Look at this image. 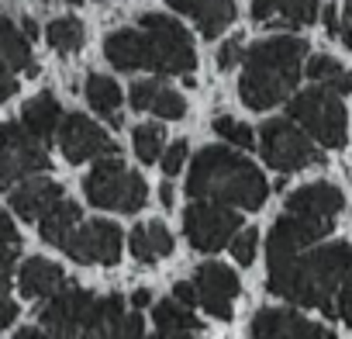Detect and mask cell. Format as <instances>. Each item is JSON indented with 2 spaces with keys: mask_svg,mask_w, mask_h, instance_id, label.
I'll list each match as a JSON object with an SVG mask.
<instances>
[{
  "mask_svg": "<svg viewBox=\"0 0 352 339\" xmlns=\"http://www.w3.org/2000/svg\"><path fill=\"white\" fill-rule=\"evenodd\" d=\"M104 56L121 73L152 70L162 76H190L197 66L190 32L166 14H145L138 28H118L114 35H107Z\"/></svg>",
  "mask_w": 352,
  "mask_h": 339,
  "instance_id": "cell-1",
  "label": "cell"
},
{
  "mask_svg": "<svg viewBox=\"0 0 352 339\" xmlns=\"http://www.w3.org/2000/svg\"><path fill=\"white\" fill-rule=\"evenodd\" d=\"M349 270H352V246L331 243L311 253H297L283 263H273L266 287L290 305H307V308H321L324 315H335L331 294L338 291Z\"/></svg>",
  "mask_w": 352,
  "mask_h": 339,
  "instance_id": "cell-2",
  "label": "cell"
},
{
  "mask_svg": "<svg viewBox=\"0 0 352 339\" xmlns=\"http://www.w3.org/2000/svg\"><path fill=\"white\" fill-rule=\"evenodd\" d=\"M187 194L208 198L218 205H235L245 212H256L266 205L270 184L245 156L225 145H208L194 156L190 174H187Z\"/></svg>",
  "mask_w": 352,
  "mask_h": 339,
  "instance_id": "cell-3",
  "label": "cell"
},
{
  "mask_svg": "<svg viewBox=\"0 0 352 339\" xmlns=\"http://www.w3.org/2000/svg\"><path fill=\"white\" fill-rule=\"evenodd\" d=\"M307 56V42L294 35H273L256 42L242 56V80H239V97L252 111L276 107L287 101L300 80V63Z\"/></svg>",
  "mask_w": 352,
  "mask_h": 339,
  "instance_id": "cell-4",
  "label": "cell"
},
{
  "mask_svg": "<svg viewBox=\"0 0 352 339\" xmlns=\"http://www.w3.org/2000/svg\"><path fill=\"white\" fill-rule=\"evenodd\" d=\"M83 194L94 208H107V212H121V215H135L145 208L148 187L145 181L128 170L121 159H107L100 156V163L87 174L83 181Z\"/></svg>",
  "mask_w": 352,
  "mask_h": 339,
  "instance_id": "cell-5",
  "label": "cell"
},
{
  "mask_svg": "<svg viewBox=\"0 0 352 339\" xmlns=\"http://www.w3.org/2000/svg\"><path fill=\"white\" fill-rule=\"evenodd\" d=\"M287 114L314 138L321 142L324 149H342L345 145V132H349V118H345V107L338 101V94L324 90V87H311V90H300Z\"/></svg>",
  "mask_w": 352,
  "mask_h": 339,
  "instance_id": "cell-6",
  "label": "cell"
},
{
  "mask_svg": "<svg viewBox=\"0 0 352 339\" xmlns=\"http://www.w3.org/2000/svg\"><path fill=\"white\" fill-rule=\"evenodd\" d=\"M259 149H263V159L280 170V174H294V170H304V166H314L321 163V149L311 142V135L304 128H297L294 118H273L259 128Z\"/></svg>",
  "mask_w": 352,
  "mask_h": 339,
  "instance_id": "cell-7",
  "label": "cell"
},
{
  "mask_svg": "<svg viewBox=\"0 0 352 339\" xmlns=\"http://www.w3.org/2000/svg\"><path fill=\"white\" fill-rule=\"evenodd\" d=\"M49 170V152L42 138H35L25 125L4 121L0 125V191L14 187L25 177Z\"/></svg>",
  "mask_w": 352,
  "mask_h": 339,
  "instance_id": "cell-8",
  "label": "cell"
},
{
  "mask_svg": "<svg viewBox=\"0 0 352 339\" xmlns=\"http://www.w3.org/2000/svg\"><path fill=\"white\" fill-rule=\"evenodd\" d=\"M239 229H242V218L228 205H218L208 198H194V205H187L184 212V236L190 239L197 253L225 249Z\"/></svg>",
  "mask_w": 352,
  "mask_h": 339,
  "instance_id": "cell-9",
  "label": "cell"
},
{
  "mask_svg": "<svg viewBox=\"0 0 352 339\" xmlns=\"http://www.w3.org/2000/svg\"><path fill=\"white\" fill-rule=\"evenodd\" d=\"M331 218H321V215H304V212H283L276 218V225L270 229V243H266V256H270V267L273 263H283L290 256H297L300 249L321 243L328 232H331Z\"/></svg>",
  "mask_w": 352,
  "mask_h": 339,
  "instance_id": "cell-10",
  "label": "cell"
},
{
  "mask_svg": "<svg viewBox=\"0 0 352 339\" xmlns=\"http://www.w3.org/2000/svg\"><path fill=\"white\" fill-rule=\"evenodd\" d=\"M66 256L73 263H104L114 267L121 260V229L114 222H83L63 239Z\"/></svg>",
  "mask_w": 352,
  "mask_h": 339,
  "instance_id": "cell-11",
  "label": "cell"
},
{
  "mask_svg": "<svg viewBox=\"0 0 352 339\" xmlns=\"http://www.w3.org/2000/svg\"><path fill=\"white\" fill-rule=\"evenodd\" d=\"M59 149L69 163H90V159H100V156H114L118 145L107 138V132L100 125H94L90 118L83 114H69L59 121Z\"/></svg>",
  "mask_w": 352,
  "mask_h": 339,
  "instance_id": "cell-12",
  "label": "cell"
},
{
  "mask_svg": "<svg viewBox=\"0 0 352 339\" xmlns=\"http://www.w3.org/2000/svg\"><path fill=\"white\" fill-rule=\"evenodd\" d=\"M32 39L21 32V25L0 18V104L14 97L18 90V73L35 76L38 66L32 63Z\"/></svg>",
  "mask_w": 352,
  "mask_h": 339,
  "instance_id": "cell-13",
  "label": "cell"
},
{
  "mask_svg": "<svg viewBox=\"0 0 352 339\" xmlns=\"http://www.w3.org/2000/svg\"><path fill=\"white\" fill-rule=\"evenodd\" d=\"M90 301H94L90 291L63 284L56 294H49V305L38 311V322H42V329H49V336H80Z\"/></svg>",
  "mask_w": 352,
  "mask_h": 339,
  "instance_id": "cell-14",
  "label": "cell"
},
{
  "mask_svg": "<svg viewBox=\"0 0 352 339\" xmlns=\"http://www.w3.org/2000/svg\"><path fill=\"white\" fill-rule=\"evenodd\" d=\"M194 287H197V305H204L208 315H214L221 322L232 318V301L242 291V284H239L232 267H225V263H201L197 274H194Z\"/></svg>",
  "mask_w": 352,
  "mask_h": 339,
  "instance_id": "cell-15",
  "label": "cell"
},
{
  "mask_svg": "<svg viewBox=\"0 0 352 339\" xmlns=\"http://www.w3.org/2000/svg\"><path fill=\"white\" fill-rule=\"evenodd\" d=\"M252 336L256 339H321L328 336V329L290 308H266L252 318Z\"/></svg>",
  "mask_w": 352,
  "mask_h": 339,
  "instance_id": "cell-16",
  "label": "cell"
},
{
  "mask_svg": "<svg viewBox=\"0 0 352 339\" xmlns=\"http://www.w3.org/2000/svg\"><path fill=\"white\" fill-rule=\"evenodd\" d=\"M173 11L190 14L204 39H218L235 21V0H169Z\"/></svg>",
  "mask_w": 352,
  "mask_h": 339,
  "instance_id": "cell-17",
  "label": "cell"
},
{
  "mask_svg": "<svg viewBox=\"0 0 352 339\" xmlns=\"http://www.w3.org/2000/svg\"><path fill=\"white\" fill-rule=\"evenodd\" d=\"M128 101H131L135 111H152V114H159V118H166V121H176V118L187 114L184 94L162 87L159 80H142V83H135L131 94H128Z\"/></svg>",
  "mask_w": 352,
  "mask_h": 339,
  "instance_id": "cell-18",
  "label": "cell"
},
{
  "mask_svg": "<svg viewBox=\"0 0 352 339\" xmlns=\"http://www.w3.org/2000/svg\"><path fill=\"white\" fill-rule=\"evenodd\" d=\"M321 11V0H252V18L256 21H276L287 28L311 25Z\"/></svg>",
  "mask_w": 352,
  "mask_h": 339,
  "instance_id": "cell-19",
  "label": "cell"
},
{
  "mask_svg": "<svg viewBox=\"0 0 352 339\" xmlns=\"http://www.w3.org/2000/svg\"><path fill=\"white\" fill-rule=\"evenodd\" d=\"M63 198V187L56 184V181H45V177H25V184L21 187H14V194H11V208L25 218V222H32V218H38L45 208H52L56 201Z\"/></svg>",
  "mask_w": 352,
  "mask_h": 339,
  "instance_id": "cell-20",
  "label": "cell"
},
{
  "mask_svg": "<svg viewBox=\"0 0 352 339\" xmlns=\"http://www.w3.org/2000/svg\"><path fill=\"white\" fill-rule=\"evenodd\" d=\"M342 191L335 184H307V187H297L290 198H287V208L290 212H304V215H321V218H335L342 212Z\"/></svg>",
  "mask_w": 352,
  "mask_h": 339,
  "instance_id": "cell-21",
  "label": "cell"
},
{
  "mask_svg": "<svg viewBox=\"0 0 352 339\" xmlns=\"http://www.w3.org/2000/svg\"><path fill=\"white\" fill-rule=\"evenodd\" d=\"M63 284H66L63 267H56V263L45 260V256L25 260V267H21V274H18V287H21L25 298H49V294H56Z\"/></svg>",
  "mask_w": 352,
  "mask_h": 339,
  "instance_id": "cell-22",
  "label": "cell"
},
{
  "mask_svg": "<svg viewBox=\"0 0 352 339\" xmlns=\"http://www.w3.org/2000/svg\"><path fill=\"white\" fill-rule=\"evenodd\" d=\"M128 246H131V256H135L138 263L152 267L155 260H162V256L173 253V236H169V229H166L162 222H145V225L131 229Z\"/></svg>",
  "mask_w": 352,
  "mask_h": 339,
  "instance_id": "cell-23",
  "label": "cell"
},
{
  "mask_svg": "<svg viewBox=\"0 0 352 339\" xmlns=\"http://www.w3.org/2000/svg\"><path fill=\"white\" fill-rule=\"evenodd\" d=\"M21 118H25V128L35 135V138H52L59 132V121H63V107L52 94H38L32 97L25 107H21Z\"/></svg>",
  "mask_w": 352,
  "mask_h": 339,
  "instance_id": "cell-24",
  "label": "cell"
},
{
  "mask_svg": "<svg viewBox=\"0 0 352 339\" xmlns=\"http://www.w3.org/2000/svg\"><path fill=\"white\" fill-rule=\"evenodd\" d=\"M83 218H80V205L76 201H66V198H59L52 208H45L42 215H38V232H42V239L49 243V246H63V239L73 232V225H80Z\"/></svg>",
  "mask_w": 352,
  "mask_h": 339,
  "instance_id": "cell-25",
  "label": "cell"
},
{
  "mask_svg": "<svg viewBox=\"0 0 352 339\" xmlns=\"http://www.w3.org/2000/svg\"><path fill=\"white\" fill-rule=\"evenodd\" d=\"M124 298L121 294H107V298H94L87 322H83V336H118L121 318H124Z\"/></svg>",
  "mask_w": 352,
  "mask_h": 339,
  "instance_id": "cell-26",
  "label": "cell"
},
{
  "mask_svg": "<svg viewBox=\"0 0 352 339\" xmlns=\"http://www.w3.org/2000/svg\"><path fill=\"white\" fill-rule=\"evenodd\" d=\"M152 322L159 329V336H184V332H204V322L194 315V308H187L184 301H159L152 311Z\"/></svg>",
  "mask_w": 352,
  "mask_h": 339,
  "instance_id": "cell-27",
  "label": "cell"
},
{
  "mask_svg": "<svg viewBox=\"0 0 352 339\" xmlns=\"http://www.w3.org/2000/svg\"><path fill=\"white\" fill-rule=\"evenodd\" d=\"M87 101H90V107H94L100 118H107L114 128L121 125V114H118V107H121V87H118L111 76L90 73V76H87Z\"/></svg>",
  "mask_w": 352,
  "mask_h": 339,
  "instance_id": "cell-28",
  "label": "cell"
},
{
  "mask_svg": "<svg viewBox=\"0 0 352 339\" xmlns=\"http://www.w3.org/2000/svg\"><path fill=\"white\" fill-rule=\"evenodd\" d=\"M307 76H311L318 87H324V90H331V94H338V97H345V94L352 90V73H349L338 59H331V56H311V59H307Z\"/></svg>",
  "mask_w": 352,
  "mask_h": 339,
  "instance_id": "cell-29",
  "label": "cell"
},
{
  "mask_svg": "<svg viewBox=\"0 0 352 339\" xmlns=\"http://www.w3.org/2000/svg\"><path fill=\"white\" fill-rule=\"evenodd\" d=\"M45 39H49V45H52L56 52H76V49H83L87 32H83V25H80L76 18H59V21L49 25Z\"/></svg>",
  "mask_w": 352,
  "mask_h": 339,
  "instance_id": "cell-30",
  "label": "cell"
},
{
  "mask_svg": "<svg viewBox=\"0 0 352 339\" xmlns=\"http://www.w3.org/2000/svg\"><path fill=\"white\" fill-rule=\"evenodd\" d=\"M211 128H214L218 138H225V142H232V145H239V149H252V145H256V132H252L245 121H235V118H228V114L214 118Z\"/></svg>",
  "mask_w": 352,
  "mask_h": 339,
  "instance_id": "cell-31",
  "label": "cell"
},
{
  "mask_svg": "<svg viewBox=\"0 0 352 339\" xmlns=\"http://www.w3.org/2000/svg\"><path fill=\"white\" fill-rule=\"evenodd\" d=\"M135 156L142 159V163H155L159 159V152H162V128L159 125H138L135 128Z\"/></svg>",
  "mask_w": 352,
  "mask_h": 339,
  "instance_id": "cell-32",
  "label": "cell"
},
{
  "mask_svg": "<svg viewBox=\"0 0 352 339\" xmlns=\"http://www.w3.org/2000/svg\"><path fill=\"white\" fill-rule=\"evenodd\" d=\"M256 246H259V232L256 229H239L232 236V256H235V263L249 267L256 260Z\"/></svg>",
  "mask_w": 352,
  "mask_h": 339,
  "instance_id": "cell-33",
  "label": "cell"
},
{
  "mask_svg": "<svg viewBox=\"0 0 352 339\" xmlns=\"http://www.w3.org/2000/svg\"><path fill=\"white\" fill-rule=\"evenodd\" d=\"M14 263H18V249H14V243H0V298H4L8 287H11Z\"/></svg>",
  "mask_w": 352,
  "mask_h": 339,
  "instance_id": "cell-34",
  "label": "cell"
},
{
  "mask_svg": "<svg viewBox=\"0 0 352 339\" xmlns=\"http://www.w3.org/2000/svg\"><path fill=\"white\" fill-rule=\"evenodd\" d=\"M162 156V170H166V177H173V174H180L184 170V163H187V142H173L166 152H159Z\"/></svg>",
  "mask_w": 352,
  "mask_h": 339,
  "instance_id": "cell-35",
  "label": "cell"
},
{
  "mask_svg": "<svg viewBox=\"0 0 352 339\" xmlns=\"http://www.w3.org/2000/svg\"><path fill=\"white\" fill-rule=\"evenodd\" d=\"M324 28H328V35H331V39H338L345 49H352V32H349V25H345V21H338V14H335V8H331V4L324 8Z\"/></svg>",
  "mask_w": 352,
  "mask_h": 339,
  "instance_id": "cell-36",
  "label": "cell"
},
{
  "mask_svg": "<svg viewBox=\"0 0 352 339\" xmlns=\"http://www.w3.org/2000/svg\"><path fill=\"white\" fill-rule=\"evenodd\" d=\"M239 59H242V39H228L218 49V70H232Z\"/></svg>",
  "mask_w": 352,
  "mask_h": 339,
  "instance_id": "cell-37",
  "label": "cell"
},
{
  "mask_svg": "<svg viewBox=\"0 0 352 339\" xmlns=\"http://www.w3.org/2000/svg\"><path fill=\"white\" fill-rule=\"evenodd\" d=\"M173 298L194 308V305H197V287H194V280H176V287H173Z\"/></svg>",
  "mask_w": 352,
  "mask_h": 339,
  "instance_id": "cell-38",
  "label": "cell"
},
{
  "mask_svg": "<svg viewBox=\"0 0 352 339\" xmlns=\"http://www.w3.org/2000/svg\"><path fill=\"white\" fill-rule=\"evenodd\" d=\"M0 243H21V232H18V225L11 222V215L8 212H0Z\"/></svg>",
  "mask_w": 352,
  "mask_h": 339,
  "instance_id": "cell-39",
  "label": "cell"
},
{
  "mask_svg": "<svg viewBox=\"0 0 352 339\" xmlns=\"http://www.w3.org/2000/svg\"><path fill=\"white\" fill-rule=\"evenodd\" d=\"M14 318H18V305L4 294L0 298V329H8V325H14Z\"/></svg>",
  "mask_w": 352,
  "mask_h": 339,
  "instance_id": "cell-40",
  "label": "cell"
},
{
  "mask_svg": "<svg viewBox=\"0 0 352 339\" xmlns=\"http://www.w3.org/2000/svg\"><path fill=\"white\" fill-rule=\"evenodd\" d=\"M148 301H152V291H148V287H138V291L131 294V305H135V308H142V305H148Z\"/></svg>",
  "mask_w": 352,
  "mask_h": 339,
  "instance_id": "cell-41",
  "label": "cell"
},
{
  "mask_svg": "<svg viewBox=\"0 0 352 339\" xmlns=\"http://www.w3.org/2000/svg\"><path fill=\"white\" fill-rule=\"evenodd\" d=\"M159 201H162V208H169V205H173V187H169V184H162V187H159Z\"/></svg>",
  "mask_w": 352,
  "mask_h": 339,
  "instance_id": "cell-42",
  "label": "cell"
},
{
  "mask_svg": "<svg viewBox=\"0 0 352 339\" xmlns=\"http://www.w3.org/2000/svg\"><path fill=\"white\" fill-rule=\"evenodd\" d=\"M21 32H25L28 39H35V32H38V28H35V21H32V18H25V21H21Z\"/></svg>",
  "mask_w": 352,
  "mask_h": 339,
  "instance_id": "cell-43",
  "label": "cell"
},
{
  "mask_svg": "<svg viewBox=\"0 0 352 339\" xmlns=\"http://www.w3.org/2000/svg\"><path fill=\"white\" fill-rule=\"evenodd\" d=\"M345 18L352 21V0H345Z\"/></svg>",
  "mask_w": 352,
  "mask_h": 339,
  "instance_id": "cell-44",
  "label": "cell"
},
{
  "mask_svg": "<svg viewBox=\"0 0 352 339\" xmlns=\"http://www.w3.org/2000/svg\"><path fill=\"white\" fill-rule=\"evenodd\" d=\"M345 284H349V287H352V274H345Z\"/></svg>",
  "mask_w": 352,
  "mask_h": 339,
  "instance_id": "cell-45",
  "label": "cell"
},
{
  "mask_svg": "<svg viewBox=\"0 0 352 339\" xmlns=\"http://www.w3.org/2000/svg\"><path fill=\"white\" fill-rule=\"evenodd\" d=\"M104 4H107V0H104Z\"/></svg>",
  "mask_w": 352,
  "mask_h": 339,
  "instance_id": "cell-46",
  "label": "cell"
}]
</instances>
